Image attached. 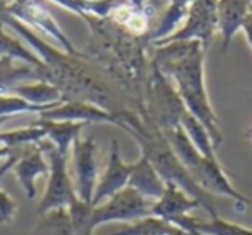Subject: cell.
<instances>
[{"instance_id": "cell-9", "label": "cell", "mask_w": 252, "mask_h": 235, "mask_svg": "<svg viewBox=\"0 0 252 235\" xmlns=\"http://www.w3.org/2000/svg\"><path fill=\"white\" fill-rule=\"evenodd\" d=\"M193 180L197 182V185L204 190L206 194L213 196H221L228 197L233 201L235 209L240 214H244L249 207H252V201L249 197L242 196L237 189H235L233 182L228 176L226 169L220 165L218 159H202V163L199 165V168L192 173Z\"/></svg>"}, {"instance_id": "cell-13", "label": "cell", "mask_w": 252, "mask_h": 235, "mask_svg": "<svg viewBox=\"0 0 252 235\" xmlns=\"http://www.w3.org/2000/svg\"><path fill=\"white\" fill-rule=\"evenodd\" d=\"M199 207H202L200 201H197L175 183H166V192L162 194L161 199L152 204L151 216L175 223L176 220L189 216L193 209H199Z\"/></svg>"}, {"instance_id": "cell-27", "label": "cell", "mask_w": 252, "mask_h": 235, "mask_svg": "<svg viewBox=\"0 0 252 235\" xmlns=\"http://www.w3.org/2000/svg\"><path fill=\"white\" fill-rule=\"evenodd\" d=\"M19 152H21V149H16L14 154L9 156L7 159L2 161V165H0V182H2V178H4V176L12 169L14 163L18 161ZM16 211H18V204H16V201L12 199L11 194H9L7 190L0 189V223H11L16 216Z\"/></svg>"}, {"instance_id": "cell-19", "label": "cell", "mask_w": 252, "mask_h": 235, "mask_svg": "<svg viewBox=\"0 0 252 235\" xmlns=\"http://www.w3.org/2000/svg\"><path fill=\"white\" fill-rule=\"evenodd\" d=\"M38 127L45 130L47 140L54 145L59 152L69 156L71 147L76 142V138L81 137V132L87 123H74V121H49V120H36Z\"/></svg>"}, {"instance_id": "cell-10", "label": "cell", "mask_w": 252, "mask_h": 235, "mask_svg": "<svg viewBox=\"0 0 252 235\" xmlns=\"http://www.w3.org/2000/svg\"><path fill=\"white\" fill-rule=\"evenodd\" d=\"M38 120L49 121H74V123H107L119 127V112H112L100 105L81 101H66L56 107L38 114Z\"/></svg>"}, {"instance_id": "cell-12", "label": "cell", "mask_w": 252, "mask_h": 235, "mask_svg": "<svg viewBox=\"0 0 252 235\" xmlns=\"http://www.w3.org/2000/svg\"><path fill=\"white\" fill-rule=\"evenodd\" d=\"M49 161H47V156L42 151L40 144L21 149L18 161L12 166V171L28 199L36 197V180L42 176H49Z\"/></svg>"}, {"instance_id": "cell-21", "label": "cell", "mask_w": 252, "mask_h": 235, "mask_svg": "<svg viewBox=\"0 0 252 235\" xmlns=\"http://www.w3.org/2000/svg\"><path fill=\"white\" fill-rule=\"evenodd\" d=\"M54 4H59L61 7L67 9L73 14L85 19L87 16L98 19L111 18L112 11L119 5L126 4L128 0H50Z\"/></svg>"}, {"instance_id": "cell-8", "label": "cell", "mask_w": 252, "mask_h": 235, "mask_svg": "<svg viewBox=\"0 0 252 235\" xmlns=\"http://www.w3.org/2000/svg\"><path fill=\"white\" fill-rule=\"evenodd\" d=\"M74 169V190L80 201L87 204L94 202V194L98 182L97 142L94 137H80L71 147ZM94 206V204H92Z\"/></svg>"}, {"instance_id": "cell-1", "label": "cell", "mask_w": 252, "mask_h": 235, "mask_svg": "<svg viewBox=\"0 0 252 235\" xmlns=\"http://www.w3.org/2000/svg\"><path fill=\"white\" fill-rule=\"evenodd\" d=\"M207 49L200 42H173L154 47L151 63L175 81V88L185 109L207 128L218 151L223 144L220 120L211 105L204 83V57Z\"/></svg>"}, {"instance_id": "cell-5", "label": "cell", "mask_w": 252, "mask_h": 235, "mask_svg": "<svg viewBox=\"0 0 252 235\" xmlns=\"http://www.w3.org/2000/svg\"><path fill=\"white\" fill-rule=\"evenodd\" d=\"M42 151L45 152L49 161V176H47V187L42 199L38 202V214H43L50 209L59 207H69L78 199L74 182L71 180L69 168H67V158L69 156L59 152L49 140L40 144Z\"/></svg>"}, {"instance_id": "cell-22", "label": "cell", "mask_w": 252, "mask_h": 235, "mask_svg": "<svg viewBox=\"0 0 252 235\" xmlns=\"http://www.w3.org/2000/svg\"><path fill=\"white\" fill-rule=\"evenodd\" d=\"M183 234H187V232H183L182 228L169 223V221H164L156 216H147V218H140L137 221H131V223L123 225L118 230L104 235H183Z\"/></svg>"}, {"instance_id": "cell-17", "label": "cell", "mask_w": 252, "mask_h": 235, "mask_svg": "<svg viewBox=\"0 0 252 235\" xmlns=\"http://www.w3.org/2000/svg\"><path fill=\"white\" fill-rule=\"evenodd\" d=\"M173 225H176L190 235H252V228L231 223V221H226L220 216L211 218L209 221H202L189 214V216L176 220Z\"/></svg>"}, {"instance_id": "cell-23", "label": "cell", "mask_w": 252, "mask_h": 235, "mask_svg": "<svg viewBox=\"0 0 252 235\" xmlns=\"http://www.w3.org/2000/svg\"><path fill=\"white\" fill-rule=\"evenodd\" d=\"M0 57H11L19 63L30 64V66L36 67L40 71V76H42L43 63L40 61V57L30 47H26L21 40L9 35L4 30V25H0Z\"/></svg>"}, {"instance_id": "cell-28", "label": "cell", "mask_w": 252, "mask_h": 235, "mask_svg": "<svg viewBox=\"0 0 252 235\" xmlns=\"http://www.w3.org/2000/svg\"><path fill=\"white\" fill-rule=\"evenodd\" d=\"M43 111H45L43 107L30 104L28 101L18 97L14 94L0 95V118H7L9 120L11 116L16 114H26V112H30V114H40Z\"/></svg>"}, {"instance_id": "cell-4", "label": "cell", "mask_w": 252, "mask_h": 235, "mask_svg": "<svg viewBox=\"0 0 252 235\" xmlns=\"http://www.w3.org/2000/svg\"><path fill=\"white\" fill-rule=\"evenodd\" d=\"M0 12L18 19L28 28H33L43 35L50 36L63 49V52L74 57L83 56L73 45V42L67 38L66 33L61 30V26L57 25V21L42 0H0Z\"/></svg>"}, {"instance_id": "cell-31", "label": "cell", "mask_w": 252, "mask_h": 235, "mask_svg": "<svg viewBox=\"0 0 252 235\" xmlns=\"http://www.w3.org/2000/svg\"><path fill=\"white\" fill-rule=\"evenodd\" d=\"M5 121H7V118H0V127H2V125H4Z\"/></svg>"}, {"instance_id": "cell-2", "label": "cell", "mask_w": 252, "mask_h": 235, "mask_svg": "<svg viewBox=\"0 0 252 235\" xmlns=\"http://www.w3.org/2000/svg\"><path fill=\"white\" fill-rule=\"evenodd\" d=\"M119 128L126 130L138 142L142 149V156H145L151 161V165L154 166L156 171L161 175V178L166 183L178 185L180 189H183L197 201H200L202 207L211 214V218L218 216L211 196L197 185L190 171L173 152L168 138L156 125L147 121L144 116L125 109V111H119Z\"/></svg>"}, {"instance_id": "cell-29", "label": "cell", "mask_w": 252, "mask_h": 235, "mask_svg": "<svg viewBox=\"0 0 252 235\" xmlns=\"http://www.w3.org/2000/svg\"><path fill=\"white\" fill-rule=\"evenodd\" d=\"M242 32L245 33V38H247L249 45H251V49H252V11H251V14L245 18L244 25H242Z\"/></svg>"}, {"instance_id": "cell-32", "label": "cell", "mask_w": 252, "mask_h": 235, "mask_svg": "<svg viewBox=\"0 0 252 235\" xmlns=\"http://www.w3.org/2000/svg\"><path fill=\"white\" fill-rule=\"evenodd\" d=\"M183 235H190V234H183Z\"/></svg>"}, {"instance_id": "cell-3", "label": "cell", "mask_w": 252, "mask_h": 235, "mask_svg": "<svg viewBox=\"0 0 252 235\" xmlns=\"http://www.w3.org/2000/svg\"><path fill=\"white\" fill-rule=\"evenodd\" d=\"M185 105L176 88L169 83V78H166L151 63L145 80L140 116L156 125L161 132H166L182 125V116L185 114Z\"/></svg>"}, {"instance_id": "cell-26", "label": "cell", "mask_w": 252, "mask_h": 235, "mask_svg": "<svg viewBox=\"0 0 252 235\" xmlns=\"http://www.w3.org/2000/svg\"><path fill=\"white\" fill-rule=\"evenodd\" d=\"M47 138L45 130L33 123L32 127L18 128V130H9V132H0V145L9 149H25L32 147V145L42 144Z\"/></svg>"}, {"instance_id": "cell-30", "label": "cell", "mask_w": 252, "mask_h": 235, "mask_svg": "<svg viewBox=\"0 0 252 235\" xmlns=\"http://www.w3.org/2000/svg\"><path fill=\"white\" fill-rule=\"evenodd\" d=\"M128 4L137 11H145V0H128Z\"/></svg>"}, {"instance_id": "cell-24", "label": "cell", "mask_w": 252, "mask_h": 235, "mask_svg": "<svg viewBox=\"0 0 252 235\" xmlns=\"http://www.w3.org/2000/svg\"><path fill=\"white\" fill-rule=\"evenodd\" d=\"M32 235H76L69 209L59 207L40 214V221L36 223Z\"/></svg>"}, {"instance_id": "cell-25", "label": "cell", "mask_w": 252, "mask_h": 235, "mask_svg": "<svg viewBox=\"0 0 252 235\" xmlns=\"http://www.w3.org/2000/svg\"><path fill=\"white\" fill-rule=\"evenodd\" d=\"M182 128L187 134V137L192 140V144L195 145V149L204 156L206 159H218L216 149H214L213 138H211L207 128L197 120L195 116H192L189 111H185V114L182 116Z\"/></svg>"}, {"instance_id": "cell-16", "label": "cell", "mask_w": 252, "mask_h": 235, "mask_svg": "<svg viewBox=\"0 0 252 235\" xmlns=\"http://www.w3.org/2000/svg\"><path fill=\"white\" fill-rule=\"evenodd\" d=\"M192 4H193V0H168L166 9L161 12V16L158 18L156 25L151 28L149 35L145 36V42H147L149 45H154V43L171 36L173 33L178 30L180 23L187 19L190 5Z\"/></svg>"}, {"instance_id": "cell-18", "label": "cell", "mask_w": 252, "mask_h": 235, "mask_svg": "<svg viewBox=\"0 0 252 235\" xmlns=\"http://www.w3.org/2000/svg\"><path fill=\"white\" fill-rule=\"evenodd\" d=\"M11 94L25 99V101H28L30 104H33V105L43 107L45 111H49V109L66 102L63 92H61L56 85L49 83V81H45V80L23 81V83H18L12 88Z\"/></svg>"}, {"instance_id": "cell-7", "label": "cell", "mask_w": 252, "mask_h": 235, "mask_svg": "<svg viewBox=\"0 0 252 235\" xmlns=\"http://www.w3.org/2000/svg\"><path fill=\"white\" fill-rule=\"evenodd\" d=\"M218 32V0H193L183 26L171 36L154 43L152 47L168 45L173 42H200L206 49Z\"/></svg>"}, {"instance_id": "cell-6", "label": "cell", "mask_w": 252, "mask_h": 235, "mask_svg": "<svg viewBox=\"0 0 252 235\" xmlns=\"http://www.w3.org/2000/svg\"><path fill=\"white\" fill-rule=\"evenodd\" d=\"M152 204L154 202L140 196L135 189L126 187L98 206H94L92 228L95 232V228L104 223H131L140 218H147L151 216Z\"/></svg>"}, {"instance_id": "cell-14", "label": "cell", "mask_w": 252, "mask_h": 235, "mask_svg": "<svg viewBox=\"0 0 252 235\" xmlns=\"http://www.w3.org/2000/svg\"><path fill=\"white\" fill-rule=\"evenodd\" d=\"M251 11L252 0H218V32L223 36V52L228 50Z\"/></svg>"}, {"instance_id": "cell-15", "label": "cell", "mask_w": 252, "mask_h": 235, "mask_svg": "<svg viewBox=\"0 0 252 235\" xmlns=\"http://www.w3.org/2000/svg\"><path fill=\"white\" fill-rule=\"evenodd\" d=\"M128 187L135 189L151 202L159 201L162 194L166 192V182L161 178V175L156 171V168L145 156H140V159L131 163V175Z\"/></svg>"}, {"instance_id": "cell-20", "label": "cell", "mask_w": 252, "mask_h": 235, "mask_svg": "<svg viewBox=\"0 0 252 235\" xmlns=\"http://www.w3.org/2000/svg\"><path fill=\"white\" fill-rule=\"evenodd\" d=\"M26 80H40V71L11 57H0V95L11 94L16 85Z\"/></svg>"}, {"instance_id": "cell-11", "label": "cell", "mask_w": 252, "mask_h": 235, "mask_svg": "<svg viewBox=\"0 0 252 235\" xmlns=\"http://www.w3.org/2000/svg\"><path fill=\"white\" fill-rule=\"evenodd\" d=\"M131 175V163H125L121 158L119 144L116 140H111V149H109L107 163H105L104 171L100 173L97 182V189L94 194V206H98L109 199L111 196L118 194L119 190L126 189L130 182Z\"/></svg>"}]
</instances>
